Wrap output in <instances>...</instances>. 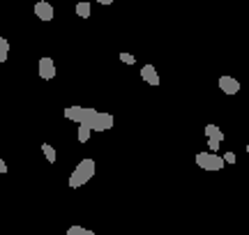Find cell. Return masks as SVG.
I'll use <instances>...</instances> for the list:
<instances>
[{
    "label": "cell",
    "mask_w": 249,
    "mask_h": 235,
    "mask_svg": "<svg viewBox=\"0 0 249 235\" xmlns=\"http://www.w3.org/2000/svg\"><path fill=\"white\" fill-rule=\"evenodd\" d=\"M205 138H208L210 143H219V145H222V141L226 138V136H224V132L217 125H208V127H205Z\"/></svg>",
    "instance_id": "8"
},
{
    "label": "cell",
    "mask_w": 249,
    "mask_h": 235,
    "mask_svg": "<svg viewBox=\"0 0 249 235\" xmlns=\"http://www.w3.org/2000/svg\"><path fill=\"white\" fill-rule=\"evenodd\" d=\"M196 164H198V168H203V171H222L224 166V157L219 154H213V152H198L196 154Z\"/></svg>",
    "instance_id": "3"
},
{
    "label": "cell",
    "mask_w": 249,
    "mask_h": 235,
    "mask_svg": "<svg viewBox=\"0 0 249 235\" xmlns=\"http://www.w3.org/2000/svg\"><path fill=\"white\" fill-rule=\"evenodd\" d=\"M65 235H97V233L90 231V228H83V226H70Z\"/></svg>",
    "instance_id": "11"
},
{
    "label": "cell",
    "mask_w": 249,
    "mask_h": 235,
    "mask_svg": "<svg viewBox=\"0 0 249 235\" xmlns=\"http://www.w3.org/2000/svg\"><path fill=\"white\" fill-rule=\"evenodd\" d=\"M42 152H44V157H46V162H49V164L55 162V150L49 143H42Z\"/></svg>",
    "instance_id": "12"
},
{
    "label": "cell",
    "mask_w": 249,
    "mask_h": 235,
    "mask_svg": "<svg viewBox=\"0 0 249 235\" xmlns=\"http://www.w3.org/2000/svg\"><path fill=\"white\" fill-rule=\"evenodd\" d=\"M9 168H7V164H5V159H0V173H7Z\"/></svg>",
    "instance_id": "16"
},
{
    "label": "cell",
    "mask_w": 249,
    "mask_h": 235,
    "mask_svg": "<svg viewBox=\"0 0 249 235\" xmlns=\"http://www.w3.org/2000/svg\"><path fill=\"white\" fill-rule=\"evenodd\" d=\"M95 173H97V164H95V159H81L79 164H76V168L71 171L70 175V185L71 189H79V187H83L86 182H90L92 178H95Z\"/></svg>",
    "instance_id": "2"
},
{
    "label": "cell",
    "mask_w": 249,
    "mask_h": 235,
    "mask_svg": "<svg viewBox=\"0 0 249 235\" xmlns=\"http://www.w3.org/2000/svg\"><path fill=\"white\" fill-rule=\"evenodd\" d=\"M219 90H222L224 95H238L240 81L233 79V76H222V79H219Z\"/></svg>",
    "instance_id": "6"
},
{
    "label": "cell",
    "mask_w": 249,
    "mask_h": 235,
    "mask_svg": "<svg viewBox=\"0 0 249 235\" xmlns=\"http://www.w3.org/2000/svg\"><path fill=\"white\" fill-rule=\"evenodd\" d=\"M120 63H124V65H134V63H136V58H134L132 53H120Z\"/></svg>",
    "instance_id": "14"
},
{
    "label": "cell",
    "mask_w": 249,
    "mask_h": 235,
    "mask_svg": "<svg viewBox=\"0 0 249 235\" xmlns=\"http://www.w3.org/2000/svg\"><path fill=\"white\" fill-rule=\"evenodd\" d=\"M141 79L145 83H150L152 88H157L160 85V74H157V69H155V65H143L141 67Z\"/></svg>",
    "instance_id": "7"
},
{
    "label": "cell",
    "mask_w": 249,
    "mask_h": 235,
    "mask_svg": "<svg viewBox=\"0 0 249 235\" xmlns=\"http://www.w3.org/2000/svg\"><path fill=\"white\" fill-rule=\"evenodd\" d=\"M247 154H249V143H247Z\"/></svg>",
    "instance_id": "17"
},
{
    "label": "cell",
    "mask_w": 249,
    "mask_h": 235,
    "mask_svg": "<svg viewBox=\"0 0 249 235\" xmlns=\"http://www.w3.org/2000/svg\"><path fill=\"white\" fill-rule=\"evenodd\" d=\"M74 12H76V14H79L81 18H90L92 5H90V2H76V7H74Z\"/></svg>",
    "instance_id": "9"
},
{
    "label": "cell",
    "mask_w": 249,
    "mask_h": 235,
    "mask_svg": "<svg viewBox=\"0 0 249 235\" xmlns=\"http://www.w3.org/2000/svg\"><path fill=\"white\" fill-rule=\"evenodd\" d=\"M37 69H39V79H44V81H51L55 76V63L53 58H49V55H44V58H39V63H37Z\"/></svg>",
    "instance_id": "4"
},
{
    "label": "cell",
    "mask_w": 249,
    "mask_h": 235,
    "mask_svg": "<svg viewBox=\"0 0 249 235\" xmlns=\"http://www.w3.org/2000/svg\"><path fill=\"white\" fill-rule=\"evenodd\" d=\"M238 162V154L235 152H226L224 154V164H235Z\"/></svg>",
    "instance_id": "15"
},
{
    "label": "cell",
    "mask_w": 249,
    "mask_h": 235,
    "mask_svg": "<svg viewBox=\"0 0 249 235\" xmlns=\"http://www.w3.org/2000/svg\"><path fill=\"white\" fill-rule=\"evenodd\" d=\"M65 118L76 122L79 127H88L90 132H108L116 125V118L111 113H104V111L97 109H86V106H67Z\"/></svg>",
    "instance_id": "1"
},
{
    "label": "cell",
    "mask_w": 249,
    "mask_h": 235,
    "mask_svg": "<svg viewBox=\"0 0 249 235\" xmlns=\"http://www.w3.org/2000/svg\"><path fill=\"white\" fill-rule=\"evenodd\" d=\"M9 58V42L7 37H0V63H5Z\"/></svg>",
    "instance_id": "10"
},
{
    "label": "cell",
    "mask_w": 249,
    "mask_h": 235,
    "mask_svg": "<svg viewBox=\"0 0 249 235\" xmlns=\"http://www.w3.org/2000/svg\"><path fill=\"white\" fill-rule=\"evenodd\" d=\"M90 138V129L88 127H79V143H88Z\"/></svg>",
    "instance_id": "13"
},
{
    "label": "cell",
    "mask_w": 249,
    "mask_h": 235,
    "mask_svg": "<svg viewBox=\"0 0 249 235\" xmlns=\"http://www.w3.org/2000/svg\"><path fill=\"white\" fill-rule=\"evenodd\" d=\"M35 17L39 18V21H51V18L55 17L53 5H51V2H46V0L35 2Z\"/></svg>",
    "instance_id": "5"
}]
</instances>
